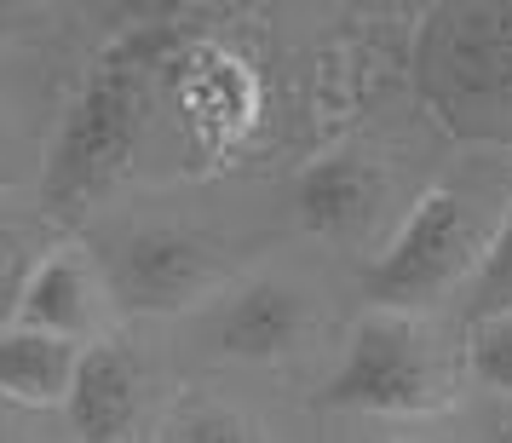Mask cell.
I'll return each mask as SVG.
<instances>
[{
	"label": "cell",
	"mask_w": 512,
	"mask_h": 443,
	"mask_svg": "<svg viewBox=\"0 0 512 443\" xmlns=\"http://www.w3.org/2000/svg\"><path fill=\"white\" fill-rule=\"evenodd\" d=\"M0 443H81V438H64L52 426V415H41V409H18V403L0 397Z\"/></svg>",
	"instance_id": "2e32d148"
},
{
	"label": "cell",
	"mask_w": 512,
	"mask_h": 443,
	"mask_svg": "<svg viewBox=\"0 0 512 443\" xmlns=\"http://www.w3.org/2000/svg\"><path fill=\"white\" fill-rule=\"evenodd\" d=\"M35 24H47L41 6H0V35H12V29H35Z\"/></svg>",
	"instance_id": "e0dca14e"
},
{
	"label": "cell",
	"mask_w": 512,
	"mask_h": 443,
	"mask_svg": "<svg viewBox=\"0 0 512 443\" xmlns=\"http://www.w3.org/2000/svg\"><path fill=\"white\" fill-rule=\"evenodd\" d=\"M150 443H259L254 420L231 409V403H213V397H185L173 415L156 420V438Z\"/></svg>",
	"instance_id": "4fadbf2b"
},
{
	"label": "cell",
	"mask_w": 512,
	"mask_h": 443,
	"mask_svg": "<svg viewBox=\"0 0 512 443\" xmlns=\"http://www.w3.org/2000/svg\"><path fill=\"white\" fill-rule=\"evenodd\" d=\"M409 81L449 139L512 150V0L432 6L409 47Z\"/></svg>",
	"instance_id": "7a4b0ae2"
},
{
	"label": "cell",
	"mask_w": 512,
	"mask_h": 443,
	"mask_svg": "<svg viewBox=\"0 0 512 443\" xmlns=\"http://www.w3.org/2000/svg\"><path fill=\"white\" fill-rule=\"evenodd\" d=\"M116 311L121 305H116V294H110L104 265H98V248H87V242H58L47 254V265L35 271V282H29L18 323L93 351V346L110 340Z\"/></svg>",
	"instance_id": "9c48e42d"
},
{
	"label": "cell",
	"mask_w": 512,
	"mask_h": 443,
	"mask_svg": "<svg viewBox=\"0 0 512 443\" xmlns=\"http://www.w3.org/2000/svg\"><path fill=\"white\" fill-rule=\"evenodd\" d=\"M185 35H190V24L144 18V24H127L93 58L75 104L64 110L58 133H52L47 173H41L47 208L98 202L104 190H116L133 173V156H139V144H144L150 110L162 104L167 58L185 47Z\"/></svg>",
	"instance_id": "6da1fadb"
},
{
	"label": "cell",
	"mask_w": 512,
	"mask_h": 443,
	"mask_svg": "<svg viewBox=\"0 0 512 443\" xmlns=\"http://www.w3.org/2000/svg\"><path fill=\"white\" fill-rule=\"evenodd\" d=\"M81 357H87V346H70V340L41 334L29 323L0 328V397L18 403V409L58 415L75 392Z\"/></svg>",
	"instance_id": "8fae6325"
},
{
	"label": "cell",
	"mask_w": 512,
	"mask_h": 443,
	"mask_svg": "<svg viewBox=\"0 0 512 443\" xmlns=\"http://www.w3.org/2000/svg\"><path fill=\"white\" fill-rule=\"evenodd\" d=\"M484 443H512V415L507 420H495V426H489V438Z\"/></svg>",
	"instance_id": "ac0fdd59"
},
{
	"label": "cell",
	"mask_w": 512,
	"mask_h": 443,
	"mask_svg": "<svg viewBox=\"0 0 512 443\" xmlns=\"http://www.w3.org/2000/svg\"><path fill=\"white\" fill-rule=\"evenodd\" d=\"M0 121H6V116H0Z\"/></svg>",
	"instance_id": "d6986e66"
},
{
	"label": "cell",
	"mask_w": 512,
	"mask_h": 443,
	"mask_svg": "<svg viewBox=\"0 0 512 443\" xmlns=\"http://www.w3.org/2000/svg\"><path fill=\"white\" fill-rule=\"evenodd\" d=\"M98 265L110 277L121 311L144 317H179L196 305H213L231 288V248L202 225L179 219H139L98 242Z\"/></svg>",
	"instance_id": "8992f818"
},
{
	"label": "cell",
	"mask_w": 512,
	"mask_h": 443,
	"mask_svg": "<svg viewBox=\"0 0 512 443\" xmlns=\"http://www.w3.org/2000/svg\"><path fill=\"white\" fill-rule=\"evenodd\" d=\"M507 208L484 185H432L415 196V208L403 213L397 236L369 259L363 288L369 305L380 311H432L443 294H455L461 282H478V271L495 254Z\"/></svg>",
	"instance_id": "3957f363"
},
{
	"label": "cell",
	"mask_w": 512,
	"mask_h": 443,
	"mask_svg": "<svg viewBox=\"0 0 512 443\" xmlns=\"http://www.w3.org/2000/svg\"><path fill=\"white\" fill-rule=\"evenodd\" d=\"M512 311V196H507V219H501V236H495V254L472 282V323L478 317H501Z\"/></svg>",
	"instance_id": "9a60e30c"
},
{
	"label": "cell",
	"mask_w": 512,
	"mask_h": 443,
	"mask_svg": "<svg viewBox=\"0 0 512 443\" xmlns=\"http://www.w3.org/2000/svg\"><path fill=\"white\" fill-rule=\"evenodd\" d=\"M58 242L64 236H52V219L41 208H24V202L0 196V328L18 323L29 282H35V271L47 265Z\"/></svg>",
	"instance_id": "7c38bea8"
},
{
	"label": "cell",
	"mask_w": 512,
	"mask_h": 443,
	"mask_svg": "<svg viewBox=\"0 0 512 443\" xmlns=\"http://www.w3.org/2000/svg\"><path fill=\"white\" fill-rule=\"evenodd\" d=\"M64 420L81 443H150V380L133 351L104 340L81 357Z\"/></svg>",
	"instance_id": "30bf717a"
},
{
	"label": "cell",
	"mask_w": 512,
	"mask_h": 443,
	"mask_svg": "<svg viewBox=\"0 0 512 443\" xmlns=\"http://www.w3.org/2000/svg\"><path fill=\"white\" fill-rule=\"evenodd\" d=\"M466 374L495 397H512V311L466 323Z\"/></svg>",
	"instance_id": "5bb4252c"
},
{
	"label": "cell",
	"mask_w": 512,
	"mask_h": 443,
	"mask_svg": "<svg viewBox=\"0 0 512 443\" xmlns=\"http://www.w3.org/2000/svg\"><path fill=\"white\" fill-rule=\"evenodd\" d=\"M317 311L294 277H236L208 305V340L242 363H282L311 340Z\"/></svg>",
	"instance_id": "ba28073f"
},
{
	"label": "cell",
	"mask_w": 512,
	"mask_h": 443,
	"mask_svg": "<svg viewBox=\"0 0 512 443\" xmlns=\"http://www.w3.org/2000/svg\"><path fill=\"white\" fill-rule=\"evenodd\" d=\"M461 374L466 346H449L432 317L369 305L351 328L323 397L357 415H438L455 403Z\"/></svg>",
	"instance_id": "277c9868"
},
{
	"label": "cell",
	"mask_w": 512,
	"mask_h": 443,
	"mask_svg": "<svg viewBox=\"0 0 512 443\" xmlns=\"http://www.w3.org/2000/svg\"><path fill=\"white\" fill-rule=\"evenodd\" d=\"M162 104L196 167H236L271 127V87L259 64L208 29H190L185 47L167 58Z\"/></svg>",
	"instance_id": "5b68a950"
},
{
	"label": "cell",
	"mask_w": 512,
	"mask_h": 443,
	"mask_svg": "<svg viewBox=\"0 0 512 443\" xmlns=\"http://www.w3.org/2000/svg\"><path fill=\"white\" fill-rule=\"evenodd\" d=\"M294 213L305 231L334 248L374 242V254L403 225V219H392V167L369 144H323L294 173Z\"/></svg>",
	"instance_id": "52a82bcc"
}]
</instances>
